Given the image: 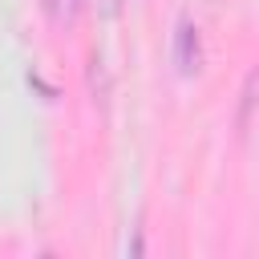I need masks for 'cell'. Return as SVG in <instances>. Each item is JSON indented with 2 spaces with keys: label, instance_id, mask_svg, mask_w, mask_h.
Returning a JSON list of instances; mask_svg holds the SVG:
<instances>
[{
  "label": "cell",
  "instance_id": "obj_1",
  "mask_svg": "<svg viewBox=\"0 0 259 259\" xmlns=\"http://www.w3.org/2000/svg\"><path fill=\"white\" fill-rule=\"evenodd\" d=\"M174 61H178V73L182 77H194L202 69V36L190 20L178 24V36H174Z\"/></svg>",
  "mask_w": 259,
  "mask_h": 259
},
{
  "label": "cell",
  "instance_id": "obj_2",
  "mask_svg": "<svg viewBox=\"0 0 259 259\" xmlns=\"http://www.w3.org/2000/svg\"><path fill=\"white\" fill-rule=\"evenodd\" d=\"M89 93H93V101H109V77H105V61L93 53L89 57Z\"/></svg>",
  "mask_w": 259,
  "mask_h": 259
},
{
  "label": "cell",
  "instance_id": "obj_3",
  "mask_svg": "<svg viewBox=\"0 0 259 259\" xmlns=\"http://www.w3.org/2000/svg\"><path fill=\"white\" fill-rule=\"evenodd\" d=\"M40 4H45V12H49L53 24H69V20L77 16V4H81V0H40Z\"/></svg>",
  "mask_w": 259,
  "mask_h": 259
},
{
  "label": "cell",
  "instance_id": "obj_4",
  "mask_svg": "<svg viewBox=\"0 0 259 259\" xmlns=\"http://www.w3.org/2000/svg\"><path fill=\"white\" fill-rule=\"evenodd\" d=\"M255 89H259V73L247 77V89H243V113H239V130H247V117H251V105H255Z\"/></svg>",
  "mask_w": 259,
  "mask_h": 259
},
{
  "label": "cell",
  "instance_id": "obj_5",
  "mask_svg": "<svg viewBox=\"0 0 259 259\" xmlns=\"http://www.w3.org/2000/svg\"><path fill=\"white\" fill-rule=\"evenodd\" d=\"M93 8H97V16H105V20H109V16H117V12H121V0H93Z\"/></svg>",
  "mask_w": 259,
  "mask_h": 259
}]
</instances>
